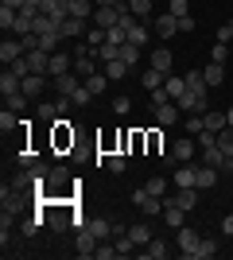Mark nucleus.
I'll return each instance as SVG.
<instances>
[{"instance_id":"52","label":"nucleus","mask_w":233,"mask_h":260,"mask_svg":"<svg viewBox=\"0 0 233 260\" xmlns=\"http://www.w3.org/2000/svg\"><path fill=\"white\" fill-rule=\"evenodd\" d=\"M210 62H225V43H214V51H210Z\"/></svg>"},{"instance_id":"5","label":"nucleus","mask_w":233,"mask_h":260,"mask_svg":"<svg viewBox=\"0 0 233 260\" xmlns=\"http://www.w3.org/2000/svg\"><path fill=\"white\" fill-rule=\"evenodd\" d=\"M152 31L159 35V39H171V35H179V16H171V12H159L152 20Z\"/></svg>"},{"instance_id":"29","label":"nucleus","mask_w":233,"mask_h":260,"mask_svg":"<svg viewBox=\"0 0 233 260\" xmlns=\"http://www.w3.org/2000/svg\"><path fill=\"white\" fill-rule=\"evenodd\" d=\"M66 183H70V171H66V167H51V175H47V186H51V190H62Z\"/></svg>"},{"instance_id":"34","label":"nucleus","mask_w":233,"mask_h":260,"mask_svg":"<svg viewBox=\"0 0 233 260\" xmlns=\"http://www.w3.org/2000/svg\"><path fill=\"white\" fill-rule=\"evenodd\" d=\"M47 31H58V35H62V27H58L51 16H43V12H39V16H35V35H47Z\"/></svg>"},{"instance_id":"58","label":"nucleus","mask_w":233,"mask_h":260,"mask_svg":"<svg viewBox=\"0 0 233 260\" xmlns=\"http://www.w3.org/2000/svg\"><path fill=\"white\" fill-rule=\"evenodd\" d=\"M58 4H66V8H70V0H58Z\"/></svg>"},{"instance_id":"33","label":"nucleus","mask_w":233,"mask_h":260,"mask_svg":"<svg viewBox=\"0 0 233 260\" xmlns=\"http://www.w3.org/2000/svg\"><path fill=\"white\" fill-rule=\"evenodd\" d=\"M140 82H144V89H148V93H152V89H159V86H163V82H167V74H159V70H152V66H148Z\"/></svg>"},{"instance_id":"30","label":"nucleus","mask_w":233,"mask_h":260,"mask_svg":"<svg viewBox=\"0 0 233 260\" xmlns=\"http://www.w3.org/2000/svg\"><path fill=\"white\" fill-rule=\"evenodd\" d=\"M128 237H132L136 245H148V241H152V225H148V221H136V225H128Z\"/></svg>"},{"instance_id":"9","label":"nucleus","mask_w":233,"mask_h":260,"mask_svg":"<svg viewBox=\"0 0 233 260\" xmlns=\"http://www.w3.org/2000/svg\"><path fill=\"white\" fill-rule=\"evenodd\" d=\"M43 210H47V206H43ZM70 221H74V217H70V210H62V206L47 210V225L55 229V233H66V229H70Z\"/></svg>"},{"instance_id":"26","label":"nucleus","mask_w":233,"mask_h":260,"mask_svg":"<svg viewBox=\"0 0 233 260\" xmlns=\"http://www.w3.org/2000/svg\"><path fill=\"white\" fill-rule=\"evenodd\" d=\"M47 78H51V74H27V78H23V93H27V98H35V93H43Z\"/></svg>"},{"instance_id":"59","label":"nucleus","mask_w":233,"mask_h":260,"mask_svg":"<svg viewBox=\"0 0 233 260\" xmlns=\"http://www.w3.org/2000/svg\"><path fill=\"white\" fill-rule=\"evenodd\" d=\"M229 31H233V20H229Z\"/></svg>"},{"instance_id":"4","label":"nucleus","mask_w":233,"mask_h":260,"mask_svg":"<svg viewBox=\"0 0 233 260\" xmlns=\"http://www.w3.org/2000/svg\"><path fill=\"white\" fill-rule=\"evenodd\" d=\"M97 245H101V241L93 237L86 225H78V233H74V252H78V256H93V252H97Z\"/></svg>"},{"instance_id":"43","label":"nucleus","mask_w":233,"mask_h":260,"mask_svg":"<svg viewBox=\"0 0 233 260\" xmlns=\"http://www.w3.org/2000/svg\"><path fill=\"white\" fill-rule=\"evenodd\" d=\"M4 101H8V109H16V113H23V109H27V101H31V98H27V93H23V89H20V93H8V98H4Z\"/></svg>"},{"instance_id":"2","label":"nucleus","mask_w":233,"mask_h":260,"mask_svg":"<svg viewBox=\"0 0 233 260\" xmlns=\"http://www.w3.org/2000/svg\"><path fill=\"white\" fill-rule=\"evenodd\" d=\"M194 148H198V140H194V136H183V140L171 144V155H167V159L171 163H194Z\"/></svg>"},{"instance_id":"44","label":"nucleus","mask_w":233,"mask_h":260,"mask_svg":"<svg viewBox=\"0 0 233 260\" xmlns=\"http://www.w3.org/2000/svg\"><path fill=\"white\" fill-rule=\"evenodd\" d=\"M121 62H128V66L140 62V47H136V43H124L121 47Z\"/></svg>"},{"instance_id":"16","label":"nucleus","mask_w":233,"mask_h":260,"mask_svg":"<svg viewBox=\"0 0 233 260\" xmlns=\"http://www.w3.org/2000/svg\"><path fill=\"white\" fill-rule=\"evenodd\" d=\"M210 256H218V241H214V237H202L187 260H210Z\"/></svg>"},{"instance_id":"14","label":"nucleus","mask_w":233,"mask_h":260,"mask_svg":"<svg viewBox=\"0 0 233 260\" xmlns=\"http://www.w3.org/2000/svg\"><path fill=\"white\" fill-rule=\"evenodd\" d=\"M218 167H206V163H198V175H194V186L198 190H210V186H218Z\"/></svg>"},{"instance_id":"23","label":"nucleus","mask_w":233,"mask_h":260,"mask_svg":"<svg viewBox=\"0 0 233 260\" xmlns=\"http://www.w3.org/2000/svg\"><path fill=\"white\" fill-rule=\"evenodd\" d=\"M163 93H167V101H175L179 93H187V78H179V74H167V82H163Z\"/></svg>"},{"instance_id":"21","label":"nucleus","mask_w":233,"mask_h":260,"mask_svg":"<svg viewBox=\"0 0 233 260\" xmlns=\"http://www.w3.org/2000/svg\"><path fill=\"white\" fill-rule=\"evenodd\" d=\"M202 74H206V86H222V82H225V62H206V66H202Z\"/></svg>"},{"instance_id":"18","label":"nucleus","mask_w":233,"mask_h":260,"mask_svg":"<svg viewBox=\"0 0 233 260\" xmlns=\"http://www.w3.org/2000/svg\"><path fill=\"white\" fill-rule=\"evenodd\" d=\"M23 89V78L16 74V70H4V74H0V93H4V98H8V93H20Z\"/></svg>"},{"instance_id":"7","label":"nucleus","mask_w":233,"mask_h":260,"mask_svg":"<svg viewBox=\"0 0 233 260\" xmlns=\"http://www.w3.org/2000/svg\"><path fill=\"white\" fill-rule=\"evenodd\" d=\"M148 66H152V70H159V74H171V66H175V54L167 51V47H155L152 58H148Z\"/></svg>"},{"instance_id":"25","label":"nucleus","mask_w":233,"mask_h":260,"mask_svg":"<svg viewBox=\"0 0 233 260\" xmlns=\"http://www.w3.org/2000/svg\"><path fill=\"white\" fill-rule=\"evenodd\" d=\"M148 39H152V27H148V23H140V20H136L132 27H128V43H136V47H144Z\"/></svg>"},{"instance_id":"15","label":"nucleus","mask_w":233,"mask_h":260,"mask_svg":"<svg viewBox=\"0 0 233 260\" xmlns=\"http://www.w3.org/2000/svg\"><path fill=\"white\" fill-rule=\"evenodd\" d=\"M171 202H179V206H183V210H187V214H190V210L198 206V186H179Z\"/></svg>"},{"instance_id":"24","label":"nucleus","mask_w":233,"mask_h":260,"mask_svg":"<svg viewBox=\"0 0 233 260\" xmlns=\"http://www.w3.org/2000/svg\"><path fill=\"white\" fill-rule=\"evenodd\" d=\"M183 78H187V89H190V93H202V98H206V89H210V86H206V74H202V70H187Z\"/></svg>"},{"instance_id":"42","label":"nucleus","mask_w":233,"mask_h":260,"mask_svg":"<svg viewBox=\"0 0 233 260\" xmlns=\"http://www.w3.org/2000/svg\"><path fill=\"white\" fill-rule=\"evenodd\" d=\"M105 167H109L113 175H121L124 167H128V159H124V155H117V152H109V155H105Z\"/></svg>"},{"instance_id":"57","label":"nucleus","mask_w":233,"mask_h":260,"mask_svg":"<svg viewBox=\"0 0 233 260\" xmlns=\"http://www.w3.org/2000/svg\"><path fill=\"white\" fill-rule=\"evenodd\" d=\"M225 120H229V128H233V109H225Z\"/></svg>"},{"instance_id":"13","label":"nucleus","mask_w":233,"mask_h":260,"mask_svg":"<svg viewBox=\"0 0 233 260\" xmlns=\"http://www.w3.org/2000/svg\"><path fill=\"white\" fill-rule=\"evenodd\" d=\"M23 39H4L0 43V62H16V58H23Z\"/></svg>"},{"instance_id":"12","label":"nucleus","mask_w":233,"mask_h":260,"mask_svg":"<svg viewBox=\"0 0 233 260\" xmlns=\"http://www.w3.org/2000/svg\"><path fill=\"white\" fill-rule=\"evenodd\" d=\"M175 120H179V105H175V101H163V105H155V124H159V128L175 124Z\"/></svg>"},{"instance_id":"27","label":"nucleus","mask_w":233,"mask_h":260,"mask_svg":"<svg viewBox=\"0 0 233 260\" xmlns=\"http://www.w3.org/2000/svg\"><path fill=\"white\" fill-rule=\"evenodd\" d=\"M202 120H206V132H225V128H229L225 113H210V109H206V113H202Z\"/></svg>"},{"instance_id":"1","label":"nucleus","mask_w":233,"mask_h":260,"mask_svg":"<svg viewBox=\"0 0 233 260\" xmlns=\"http://www.w3.org/2000/svg\"><path fill=\"white\" fill-rule=\"evenodd\" d=\"M132 206L140 210L144 217H159V214H163V198H155V194H148L144 186H136V190H132Z\"/></svg>"},{"instance_id":"47","label":"nucleus","mask_w":233,"mask_h":260,"mask_svg":"<svg viewBox=\"0 0 233 260\" xmlns=\"http://www.w3.org/2000/svg\"><path fill=\"white\" fill-rule=\"evenodd\" d=\"M105 39H109V31H105V27H93V31L86 35V43H89V47H101Z\"/></svg>"},{"instance_id":"46","label":"nucleus","mask_w":233,"mask_h":260,"mask_svg":"<svg viewBox=\"0 0 233 260\" xmlns=\"http://www.w3.org/2000/svg\"><path fill=\"white\" fill-rule=\"evenodd\" d=\"M167 12H171V16H190V0H171Z\"/></svg>"},{"instance_id":"51","label":"nucleus","mask_w":233,"mask_h":260,"mask_svg":"<svg viewBox=\"0 0 233 260\" xmlns=\"http://www.w3.org/2000/svg\"><path fill=\"white\" fill-rule=\"evenodd\" d=\"M128 109H132V101H128V98H117V101H113V113H121V117L128 113Z\"/></svg>"},{"instance_id":"53","label":"nucleus","mask_w":233,"mask_h":260,"mask_svg":"<svg viewBox=\"0 0 233 260\" xmlns=\"http://www.w3.org/2000/svg\"><path fill=\"white\" fill-rule=\"evenodd\" d=\"M179 31H194V16H179Z\"/></svg>"},{"instance_id":"45","label":"nucleus","mask_w":233,"mask_h":260,"mask_svg":"<svg viewBox=\"0 0 233 260\" xmlns=\"http://www.w3.org/2000/svg\"><path fill=\"white\" fill-rule=\"evenodd\" d=\"M218 148H222L225 155H233V128H225V132H218Z\"/></svg>"},{"instance_id":"22","label":"nucleus","mask_w":233,"mask_h":260,"mask_svg":"<svg viewBox=\"0 0 233 260\" xmlns=\"http://www.w3.org/2000/svg\"><path fill=\"white\" fill-rule=\"evenodd\" d=\"M198 233H194V229H187V225H179V249H183V256H190V252H194V245H198Z\"/></svg>"},{"instance_id":"31","label":"nucleus","mask_w":233,"mask_h":260,"mask_svg":"<svg viewBox=\"0 0 233 260\" xmlns=\"http://www.w3.org/2000/svg\"><path fill=\"white\" fill-rule=\"evenodd\" d=\"M86 31V20H78V16H66L62 20V39H74V35Z\"/></svg>"},{"instance_id":"56","label":"nucleus","mask_w":233,"mask_h":260,"mask_svg":"<svg viewBox=\"0 0 233 260\" xmlns=\"http://www.w3.org/2000/svg\"><path fill=\"white\" fill-rule=\"evenodd\" d=\"M23 4H27V0H4V8H16V12H20Z\"/></svg>"},{"instance_id":"20","label":"nucleus","mask_w":233,"mask_h":260,"mask_svg":"<svg viewBox=\"0 0 233 260\" xmlns=\"http://www.w3.org/2000/svg\"><path fill=\"white\" fill-rule=\"evenodd\" d=\"M86 229H89L97 241H109V237H113V221H105V217H89Z\"/></svg>"},{"instance_id":"55","label":"nucleus","mask_w":233,"mask_h":260,"mask_svg":"<svg viewBox=\"0 0 233 260\" xmlns=\"http://www.w3.org/2000/svg\"><path fill=\"white\" fill-rule=\"evenodd\" d=\"M97 4H101V8H121L124 0H97Z\"/></svg>"},{"instance_id":"3","label":"nucleus","mask_w":233,"mask_h":260,"mask_svg":"<svg viewBox=\"0 0 233 260\" xmlns=\"http://www.w3.org/2000/svg\"><path fill=\"white\" fill-rule=\"evenodd\" d=\"M82 82H86V78H82V74H74V70H70V74H58V78H51V86H55L58 93H62V98H74L78 89H82Z\"/></svg>"},{"instance_id":"49","label":"nucleus","mask_w":233,"mask_h":260,"mask_svg":"<svg viewBox=\"0 0 233 260\" xmlns=\"http://www.w3.org/2000/svg\"><path fill=\"white\" fill-rule=\"evenodd\" d=\"M163 148V132H148V152H159Z\"/></svg>"},{"instance_id":"19","label":"nucleus","mask_w":233,"mask_h":260,"mask_svg":"<svg viewBox=\"0 0 233 260\" xmlns=\"http://www.w3.org/2000/svg\"><path fill=\"white\" fill-rule=\"evenodd\" d=\"M70 70H74L70 54H62V51H55V54H51V70H47L51 78H58V74H70Z\"/></svg>"},{"instance_id":"38","label":"nucleus","mask_w":233,"mask_h":260,"mask_svg":"<svg viewBox=\"0 0 233 260\" xmlns=\"http://www.w3.org/2000/svg\"><path fill=\"white\" fill-rule=\"evenodd\" d=\"M16 20H20V12L0 4V27H4V31H12V27H16Z\"/></svg>"},{"instance_id":"17","label":"nucleus","mask_w":233,"mask_h":260,"mask_svg":"<svg viewBox=\"0 0 233 260\" xmlns=\"http://www.w3.org/2000/svg\"><path fill=\"white\" fill-rule=\"evenodd\" d=\"M140 256H148V260H167V256H171V245H167V241H159V237H152V241H148V249L140 252Z\"/></svg>"},{"instance_id":"37","label":"nucleus","mask_w":233,"mask_h":260,"mask_svg":"<svg viewBox=\"0 0 233 260\" xmlns=\"http://www.w3.org/2000/svg\"><path fill=\"white\" fill-rule=\"evenodd\" d=\"M183 128H187V136H198V132L206 128V120H202V113H187V124H183Z\"/></svg>"},{"instance_id":"32","label":"nucleus","mask_w":233,"mask_h":260,"mask_svg":"<svg viewBox=\"0 0 233 260\" xmlns=\"http://www.w3.org/2000/svg\"><path fill=\"white\" fill-rule=\"evenodd\" d=\"M105 86H109V74H105V70H97V74L86 78V89H89V93H105Z\"/></svg>"},{"instance_id":"28","label":"nucleus","mask_w":233,"mask_h":260,"mask_svg":"<svg viewBox=\"0 0 233 260\" xmlns=\"http://www.w3.org/2000/svg\"><path fill=\"white\" fill-rule=\"evenodd\" d=\"M93 8H97V0H70V16H78V20H89Z\"/></svg>"},{"instance_id":"8","label":"nucleus","mask_w":233,"mask_h":260,"mask_svg":"<svg viewBox=\"0 0 233 260\" xmlns=\"http://www.w3.org/2000/svg\"><path fill=\"white\" fill-rule=\"evenodd\" d=\"M51 124H55V148H74V128H70V120L58 117V120H51Z\"/></svg>"},{"instance_id":"11","label":"nucleus","mask_w":233,"mask_h":260,"mask_svg":"<svg viewBox=\"0 0 233 260\" xmlns=\"http://www.w3.org/2000/svg\"><path fill=\"white\" fill-rule=\"evenodd\" d=\"M163 221H167L171 229H179L183 221H187V210L179 206V202H171V198H163Z\"/></svg>"},{"instance_id":"10","label":"nucleus","mask_w":233,"mask_h":260,"mask_svg":"<svg viewBox=\"0 0 233 260\" xmlns=\"http://www.w3.org/2000/svg\"><path fill=\"white\" fill-rule=\"evenodd\" d=\"M27 66H31V74H47L51 70V51H43V47L27 51Z\"/></svg>"},{"instance_id":"50","label":"nucleus","mask_w":233,"mask_h":260,"mask_svg":"<svg viewBox=\"0 0 233 260\" xmlns=\"http://www.w3.org/2000/svg\"><path fill=\"white\" fill-rule=\"evenodd\" d=\"M89 98H93V93H89V89H86V82H82V89H78V93H74V98H70V101H74V105H86Z\"/></svg>"},{"instance_id":"39","label":"nucleus","mask_w":233,"mask_h":260,"mask_svg":"<svg viewBox=\"0 0 233 260\" xmlns=\"http://www.w3.org/2000/svg\"><path fill=\"white\" fill-rule=\"evenodd\" d=\"M128 8H132L136 20H148L152 16V0H128Z\"/></svg>"},{"instance_id":"6","label":"nucleus","mask_w":233,"mask_h":260,"mask_svg":"<svg viewBox=\"0 0 233 260\" xmlns=\"http://www.w3.org/2000/svg\"><path fill=\"white\" fill-rule=\"evenodd\" d=\"M175 105H179V113H206V98H202V93H179L175 98Z\"/></svg>"},{"instance_id":"41","label":"nucleus","mask_w":233,"mask_h":260,"mask_svg":"<svg viewBox=\"0 0 233 260\" xmlns=\"http://www.w3.org/2000/svg\"><path fill=\"white\" fill-rule=\"evenodd\" d=\"M58 43H62V35H58V31H47V35H39V47H43V51H51V54L58 51Z\"/></svg>"},{"instance_id":"35","label":"nucleus","mask_w":233,"mask_h":260,"mask_svg":"<svg viewBox=\"0 0 233 260\" xmlns=\"http://www.w3.org/2000/svg\"><path fill=\"white\" fill-rule=\"evenodd\" d=\"M105 74H109V82H121V78L128 74V62H121V58H113V62H105Z\"/></svg>"},{"instance_id":"40","label":"nucleus","mask_w":233,"mask_h":260,"mask_svg":"<svg viewBox=\"0 0 233 260\" xmlns=\"http://www.w3.org/2000/svg\"><path fill=\"white\" fill-rule=\"evenodd\" d=\"M144 190H148V194H155V198H163L167 179H163V175H155V179H148V183H144Z\"/></svg>"},{"instance_id":"54","label":"nucleus","mask_w":233,"mask_h":260,"mask_svg":"<svg viewBox=\"0 0 233 260\" xmlns=\"http://www.w3.org/2000/svg\"><path fill=\"white\" fill-rule=\"evenodd\" d=\"M222 229H225V237H233V214H229V217H222Z\"/></svg>"},{"instance_id":"36","label":"nucleus","mask_w":233,"mask_h":260,"mask_svg":"<svg viewBox=\"0 0 233 260\" xmlns=\"http://www.w3.org/2000/svg\"><path fill=\"white\" fill-rule=\"evenodd\" d=\"M47 217H43V206H39V217H23V237H35V233H39V225H43Z\"/></svg>"},{"instance_id":"48","label":"nucleus","mask_w":233,"mask_h":260,"mask_svg":"<svg viewBox=\"0 0 233 260\" xmlns=\"http://www.w3.org/2000/svg\"><path fill=\"white\" fill-rule=\"evenodd\" d=\"M93 256H97V260H113V256H117V245H109V241H101Z\"/></svg>"}]
</instances>
